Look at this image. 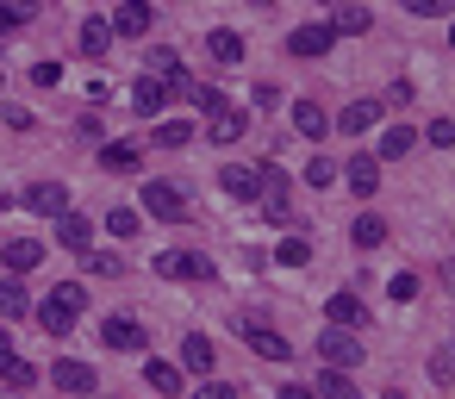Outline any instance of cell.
I'll use <instances>...</instances> for the list:
<instances>
[{
  "label": "cell",
  "instance_id": "42",
  "mask_svg": "<svg viewBox=\"0 0 455 399\" xmlns=\"http://www.w3.org/2000/svg\"><path fill=\"white\" fill-rule=\"evenodd\" d=\"M26 20H32V13H26V7H0V32H20V26H26Z\"/></svg>",
  "mask_w": 455,
  "mask_h": 399
},
{
  "label": "cell",
  "instance_id": "27",
  "mask_svg": "<svg viewBox=\"0 0 455 399\" xmlns=\"http://www.w3.org/2000/svg\"><path fill=\"white\" fill-rule=\"evenodd\" d=\"M107 44H113V26L107 20H88L82 26V57H107Z\"/></svg>",
  "mask_w": 455,
  "mask_h": 399
},
{
  "label": "cell",
  "instance_id": "7",
  "mask_svg": "<svg viewBox=\"0 0 455 399\" xmlns=\"http://www.w3.org/2000/svg\"><path fill=\"white\" fill-rule=\"evenodd\" d=\"M318 355H324V368H355L368 349H362L349 331H324V337H318Z\"/></svg>",
  "mask_w": 455,
  "mask_h": 399
},
{
  "label": "cell",
  "instance_id": "1",
  "mask_svg": "<svg viewBox=\"0 0 455 399\" xmlns=\"http://www.w3.org/2000/svg\"><path fill=\"white\" fill-rule=\"evenodd\" d=\"M82 306H88V287H82V281H63V287H51V293H44L38 324H44L51 337H69V331H76V318H82Z\"/></svg>",
  "mask_w": 455,
  "mask_h": 399
},
{
  "label": "cell",
  "instance_id": "28",
  "mask_svg": "<svg viewBox=\"0 0 455 399\" xmlns=\"http://www.w3.org/2000/svg\"><path fill=\"white\" fill-rule=\"evenodd\" d=\"M100 163H107L113 175H132L144 156H138V144H107V150H100Z\"/></svg>",
  "mask_w": 455,
  "mask_h": 399
},
{
  "label": "cell",
  "instance_id": "33",
  "mask_svg": "<svg viewBox=\"0 0 455 399\" xmlns=\"http://www.w3.org/2000/svg\"><path fill=\"white\" fill-rule=\"evenodd\" d=\"M331 181H337V163L331 156H312L306 163V188H331Z\"/></svg>",
  "mask_w": 455,
  "mask_h": 399
},
{
  "label": "cell",
  "instance_id": "40",
  "mask_svg": "<svg viewBox=\"0 0 455 399\" xmlns=\"http://www.w3.org/2000/svg\"><path fill=\"white\" fill-rule=\"evenodd\" d=\"M32 82H38V88H57V82H63V63H38Z\"/></svg>",
  "mask_w": 455,
  "mask_h": 399
},
{
  "label": "cell",
  "instance_id": "45",
  "mask_svg": "<svg viewBox=\"0 0 455 399\" xmlns=\"http://www.w3.org/2000/svg\"><path fill=\"white\" fill-rule=\"evenodd\" d=\"M443 281H449V293H455V256H449V262H443Z\"/></svg>",
  "mask_w": 455,
  "mask_h": 399
},
{
  "label": "cell",
  "instance_id": "38",
  "mask_svg": "<svg viewBox=\"0 0 455 399\" xmlns=\"http://www.w3.org/2000/svg\"><path fill=\"white\" fill-rule=\"evenodd\" d=\"M82 262H88V275H119V268H125V262H119V256H94V250H88V256H82Z\"/></svg>",
  "mask_w": 455,
  "mask_h": 399
},
{
  "label": "cell",
  "instance_id": "36",
  "mask_svg": "<svg viewBox=\"0 0 455 399\" xmlns=\"http://www.w3.org/2000/svg\"><path fill=\"white\" fill-rule=\"evenodd\" d=\"M275 256H281V262H287V268H299V262H306V256H312V243H306V237H287V243H281V250H275Z\"/></svg>",
  "mask_w": 455,
  "mask_h": 399
},
{
  "label": "cell",
  "instance_id": "8",
  "mask_svg": "<svg viewBox=\"0 0 455 399\" xmlns=\"http://www.w3.org/2000/svg\"><path fill=\"white\" fill-rule=\"evenodd\" d=\"M26 206H32L38 219H63V212H69V188H63V181H38V188H26Z\"/></svg>",
  "mask_w": 455,
  "mask_h": 399
},
{
  "label": "cell",
  "instance_id": "12",
  "mask_svg": "<svg viewBox=\"0 0 455 399\" xmlns=\"http://www.w3.org/2000/svg\"><path fill=\"white\" fill-rule=\"evenodd\" d=\"M100 337H107V349H144V324L125 318V312H113V318L100 324Z\"/></svg>",
  "mask_w": 455,
  "mask_h": 399
},
{
  "label": "cell",
  "instance_id": "35",
  "mask_svg": "<svg viewBox=\"0 0 455 399\" xmlns=\"http://www.w3.org/2000/svg\"><path fill=\"white\" fill-rule=\"evenodd\" d=\"M430 374H436V380H443V387H449V380H455V343H443V349H436V355H430Z\"/></svg>",
  "mask_w": 455,
  "mask_h": 399
},
{
  "label": "cell",
  "instance_id": "16",
  "mask_svg": "<svg viewBox=\"0 0 455 399\" xmlns=\"http://www.w3.org/2000/svg\"><path fill=\"white\" fill-rule=\"evenodd\" d=\"M324 26H331L337 38H355V32H368V26H374V13H368V7H331V20H324Z\"/></svg>",
  "mask_w": 455,
  "mask_h": 399
},
{
  "label": "cell",
  "instance_id": "34",
  "mask_svg": "<svg viewBox=\"0 0 455 399\" xmlns=\"http://www.w3.org/2000/svg\"><path fill=\"white\" fill-rule=\"evenodd\" d=\"M107 231H113V237H138V212H132V206H113V212H107Z\"/></svg>",
  "mask_w": 455,
  "mask_h": 399
},
{
  "label": "cell",
  "instance_id": "21",
  "mask_svg": "<svg viewBox=\"0 0 455 399\" xmlns=\"http://www.w3.org/2000/svg\"><path fill=\"white\" fill-rule=\"evenodd\" d=\"M32 312V293H26V281H0V318H26Z\"/></svg>",
  "mask_w": 455,
  "mask_h": 399
},
{
  "label": "cell",
  "instance_id": "3",
  "mask_svg": "<svg viewBox=\"0 0 455 399\" xmlns=\"http://www.w3.org/2000/svg\"><path fill=\"white\" fill-rule=\"evenodd\" d=\"M144 212H150V219L181 225V219H188V194H181L175 181H144Z\"/></svg>",
  "mask_w": 455,
  "mask_h": 399
},
{
  "label": "cell",
  "instance_id": "23",
  "mask_svg": "<svg viewBox=\"0 0 455 399\" xmlns=\"http://www.w3.org/2000/svg\"><path fill=\"white\" fill-rule=\"evenodd\" d=\"M206 51H212V63H225V69H231V63H243V38H237V32H212V38H206Z\"/></svg>",
  "mask_w": 455,
  "mask_h": 399
},
{
  "label": "cell",
  "instance_id": "4",
  "mask_svg": "<svg viewBox=\"0 0 455 399\" xmlns=\"http://www.w3.org/2000/svg\"><path fill=\"white\" fill-rule=\"evenodd\" d=\"M237 331H243V343H250L262 362H287V355H293V343H287L281 331H268L262 318H237Z\"/></svg>",
  "mask_w": 455,
  "mask_h": 399
},
{
  "label": "cell",
  "instance_id": "13",
  "mask_svg": "<svg viewBox=\"0 0 455 399\" xmlns=\"http://www.w3.org/2000/svg\"><path fill=\"white\" fill-rule=\"evenodd\" d=\"M0 262H7V275L20 281L26 268H38V262H44V243H32V237H13L7 250H0Z\"/></svg>",
  "mask_w": 455,
  "mask_h": 399
},
{
  "label": "cell",
  "instance_id": "25",
  "mask_svg": "<svg viewBox=\"0 0 455 399\" xmlns=\"http://www.w3.org/2000/svg\"><path fill=\"white\" fill-rule=\"evenodd\" d=\"M144 380H150L156 393H169V399L181 393V368H175V362H144Z\"/></svg>",
  "mask_w": 455,
  "mask_h": 399
},
{
  "label": "cell",
  "instance_id": "2",
  "mask_svg": "<svg viewBox=\"0 0 455 399\" xmlns=\"http://www.w3.org/2000/svg\"><path fill=\"white\" fill-rule=\"evenodd\" d=\"M156 275H163V281H212L219 268H212V256H200V250H163V256H156Z\"/></svg>",
  "mask_w": 455,
  "mask_h": 399
},
{
  "label": "cell",
  "instance_id": "29",
  "mask_svg": "<svg viewBox=\"0 0 455 399\" xmlns=\"http://www.w3.org/2000/svg\"><path fill=\"white\" fill-rule=\"evenodd\" d=\"M318 393H324V399H362L355 380H349L343 368H324V374H318Z\"/></svg>",
  "mask_w": 455,
  "mask_h": 399
},
{
  "label": "cell",
  "instance_id": "5",
  "mask_svg": "<svg viewBox=\"0 0 455 399\" xmlns=\"http://www.w3.org/2000/svg\"><path fill=\"white\" fill-rule=\"evenodd\" d=\"M51 387H57V393H76V399H88V393H94L100 380H94V368H88V362H76V355H63V362L51 368Z\"/></svg>",
  "mask_w": 455,
  "mask_h": 399
},
{
  "label": "cell",
  "instance_id": "19",
  "mask_svg": "<svg viewBox=\"0 0 455 399\" xmlns=\"http://www.w3.org/2000/svg\"><path fill=\"white\" fill-rule=\"evenodd\" d=\"M243 125H250V119H243L237 107H225L219 119H206V138H212V144H237V138H243Z\"/></svg>",
  "mask_w": 455,
  "mask_h": 399
},
{
  "label": "cell",
  "instance_id": "48",
  "mask_svg": "<svg viewBox=\"0 0 455 399\" xmlns=\"http://www.w3.org/2000/svg\"><path fill=\"white\" fill-rule=\"evenodd\" d=\"M0 82H7V76H0Z\"/></svg>",
  "mask_w": 455,
  "mask_h": 399
},
{
  "label": "cell",
  "instance_id": "9",
  "mask_svg": "<svg viewBox=\"0 0 455 399\" xmlns=\"http://www.w3.org/2000/svg\"><path fill=\"white\" fill-rule=\"evenodd\" d=\"M219 188H225L231 200H262V175L243 169V163H225V169H219Z\"/></svg>",
  "mask_w": 455,
  "mask_h": 399
},
{
  "label": "cell",
  "instance_id": "32",
  "mask_svg": "<svg viewBox=\"0 0 455 399\" xmlns=\"http://www.w3.org/2000/svg\"><path fill=\"white\" fill-rule=\"evenodd\" d=\"M411 144H418V132H411V125H393V132L380 138V156H411Z\"/></svg>",
  "mask_w": 455,
  "mask_h": 399
},
{
  "label": "cell",
  "instance_id": "10",
  "mask_svg": "<svg viewBox=\"0 0 455 399\" xmlns=\"http://www.w3.org/2000/svg\"><path fill=\"white\" fill-rule=\"evenodd\" d=\"M107 26H113V32H119V38H144V32H150V26H156V13H150V7H144V0H125V7H119V13H113V20H107Z\"/></svg>",
  "mask_w": 455,
  "mask_h": 399
},
{
  "label": "cell",
  "instance_id": "11",
  "mask_svg": "<svg viewBox=\"0 0 455 399\" xmlns=\"http://www.w3.org/2000/svg\"><path fill=\"white\" fill-rule=\"evenodd\" d=\"M163 107H169V82H156V76H138V88H132V113L156 119Z\"/></svg>",
  "mask_w": 455,
  "mask_h": 399
},
{
  "label": "cell",
  "instance_id": "14",
  "mask_svg": "<svg viewBox=\"0 0 455 399\" xmlns=\"http://www.w3.org/2000/svg\"><path fill=\"white\" fill-rule=\"evenodd\" d=\"M343 175H349V188H355V194H362V200H368V194H374V188H380V163H374V156H368V150H355V156H349V169H343Z\"/></svg>",
  "mask_w": 455,
  "mask_h": 399
},
{
  "label": "cell",
  "instance_id": "26",
  "mask_svg": "<svg viewBox=\"0 0 455 399\" xmlns=\"http://www.w3.org/2000/svg\"><path fill=\"white\" fill-rule=\"evenodd\" d=\"M0 380H7V387H20V393H26V387L38 380V368H32V362H20V355L7 349V355H0Z\"/></svg>",
  "mask_w": 455,
  "mask_h": 399
},
{
  "label": "cell",
  "instance_id": "47",
  "mask_svg": "<svg viewBox=\"0 0 455 399\" xmlns=\"http://www.w3.org/2000/svg\"><path fill=\"white\" fill-rule=\"evenodd\" d=\"M449 44H455V26H449Z\"/></svg>",
  "mask_w": 455,
  "mask_h": 399
},
{
  "label": "cell",
  "instance_id": "15",
  "mask_svg": "<svg viewBox=\"0 0 455 399\" xmlns=\"http://www.w3.org/2000/svg\"><path fill=\"white\" fill-rule=\"evenodd\" d=\"M57 243H63V250H82V256H88V243H94V225H88L82 212H63V219H57Z\"/></svg>",
  "mask_w": 455,
  "mask_h": 399
},
{
  "label": "cell",
  "instance_id": "43",
  "mask_svg": "<svg viewBox=\"0 0 455 399\" xmlns=\"http://www.w3.org/2000/svg\"><path fill=\"white\" fill-rule=\"evenodd\" d=\"M405 13H418V20H436V13H443V0H405Z\"/></svg>",
  "mask_w": 455,
  "mask_h": 399
},
{
  "label": "cell",
  "instance_id": "24",
  "mask_svg": "<svg viewBox=\"0 0 455 399\" xmlns=\"http://www.w3.org/2000/svg\"><path fill=\"white\" fill-rule=\"evenodd\" d=\"M293 125H299L306 138H324V132H331V119H324L318 100H299V107H293Z\"/></svg>",
  "mask_w": 455,
  "mask_h": 399
},
{
  "label": "cell",
  "instance_id": "46",
  "mask_svg": "<svg viewBox=\"0 0 455 399\" xmlns=\"http://www.w3.org/2000/svg\"><path fill=\"white\" fill-rule=\"evenodd\" d=\"M380 399H405V393H399V387H393V393H380Z\"/></svg>",
  "mask_w": 455,
  "mask_h": 399
},
{
  "label": "cell",
  "instance_id": "31",
  "mask_svg": "<svg viewBox=\"0 0 455 399\" xmlns=\"http://www.w3.org/2000/svg\"><path fill=\"white\" fill-rule=\"evenodd\" d=\"M156 144H163V150H181V144H194V125H188V119H163V125H156Z\"/></svg>",
  "mask_w": 455,
  "mask_h": 399
},
{
  "label": "cell",
  "instance_id": "20",
  "mask_svg": "<svg viewBox=\"0 0 455 399\" xmlns=\"http://www.w3.org/2000/svg\"><path fill=\"white\" fill-rule=\"evenodd\" d=\"M349 243H355V250H380V243H387V219L362 212V219L349 225Z\"/></svg>",
  "mask_w": 455,
  "mask_h": 399
},
{
  "label": "cell",
  "instance_id": "37",
  "mask_svg": "<svg viewBox=\"0 0 455 399\" xmlns=\"http://www.w3.org/2000/svg\"><path fill=\"white\" fill-rule=\"evenodd\" d=\"M194 399H237V387H231V380H200Z\"/></svg>",
  "mask_w": 455,
  "mask_h": 399
},
{
  "label": "cell",
  "instance_id": "39",
  "mask_svg": "<svg viewBox=\"0 0 455 399\" xmlns=\"http://www.w3.org/2000/svg\"><path fill=\"white\" fill-rule=\"evenodd\" d=\"M430 144H436V150H455V119H436V125H430Z\"/></svg>",
  "mask_w": 455,
  "mask_h": 399
},
{
  "label": "cell",
  "instance_id": "44",
  "mask_svg": "<svg viewBox=\"0 0 455 399\" xmlns=\"http://www.w3.org/2000/svg\"><path fill=\"white\" fill-rule=\"evenodd\" d=\"M281 399H318L312 387H281Z\"/></svg>",
  "mask_w": 455,
  "mask_h": 399
},
{
  "label": "cell",
  "instance_id": "41",
  "mask_svg": "<svg viewBox=\"0 0 455 399\" xmlns=\"http://www.w3.org/2000/svg\"><path fill=\"white\" fill-rule=\"evenodd\" d=\"M387 293H393V299H418V275H393Z\"/></svg>",
  "mask_w": 455,
  "mask_h": 399
},
{
  "label": "cell",
  "instance_id": "18",
  "mask_svg": "<svg viewBox=\"0 0 455 399\" xmlns=\"http://www.w3.org/2000/svg\"><path fill=\"white\" fill-rule=\"evenodd\" d=\"M374 119H380V100H349V107H343V119H337V125H343V132H349V138H362V132H368V125H374Z\"/></svg>",
  "mask_w": 455,
  "mask_h": 399
},
{
  "label": "cell",
  "instance_id": "6",
  "mask_svg": "<svg viewBox=\"0 0 455 399\" xmlns=\"http://www.w3.org/2000/svg\"><path fill=\"white\" fill-rule=\"evenodd\" d=\"M331 44H337V32H331L324 20H312V26H293V32H287V51H293V57H324Z\"/></svg>",
  "mask_w": 455,
  "mask_h": 399
},
{
  "label": "cell",
  "instance_id": "17",
  "mask_svg": "<svg viewBox=\"0 0 455 399\" xmlns=\"http://www.w3.org/2000/svg\"><path fill=\"white\" fill-rule=\"evenodd\" d=\"M362 318H368V306L355 293H331V331H355Z\"/></svg>",
  "mask_w": 455,
  "mask_h": 399
},
{
  "label": "cell",
  "instance_id": "30",
  "mask_svg": "<svg viewBox=\"0 0 455 399\" xmlns=\"http://www.w3.org/2000/svg\"><path fill=\"white\" fill-rule=\"evenodd\" d=\"M188 100H194V107H200V113H206V119H219V113H225V107H231V100H225V94H219V88H206V82H194V88H188Z\"/></svg>",
  "mask_w": 455,
  "mask_h": 399
},
{
  "label": "cell",
  "instance_id": "22",
  "mask_svg": "<svg viewBox=\"0 0 455 399\" xmlns=\"http://www.w3.org/2000/svg\"><path fill=\"white\" fill-rule=\"evenodd\" d=\"M181 362H188L194 374H212V337H200V331H188V343H181Z\"/></svg>",
  "mask_w": 455,
  "mask_h": 399
}]
</instances>
